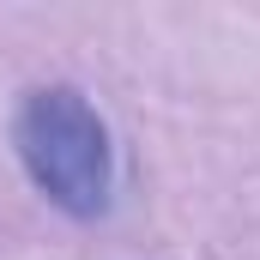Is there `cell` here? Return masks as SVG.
<instances>
[{
	"label": "cell",
	"mask_w": 260,
	"mask_h": 260,
	"mask_svg": "<svg viewBox=\"0 0 260 260\" xmlns=\"http://www.w3.org/2000/svg\"><path fill=\"white\" fill-rule=\"evenodd\" d=\"M12 145H18L24 176L61 212H73V218L109 212V194H115V145H109L103 115L85 103V91H73V85L30 91L24 109H18V121H12Z\"/></svg>",
	"instance_id": "1"
}]
</instances>
